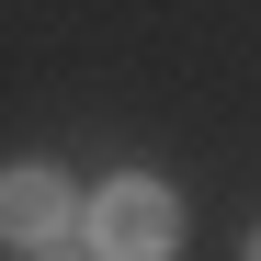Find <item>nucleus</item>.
Masks as SVG:
<instances>
[{
	"label": "nucleus",
	"instance_id": "nucleus-1",
	"mask_svg": "<svg viewBox=\"0 0 261 261\" xmlns=\"http://www.w3.org/2000/svg\"><path fill=\"white\" fill-rule=\"evenodd\" d=\"M80 261H170V239H182V193L148 182V170H114L102 193H80Z\"/></svg>",
	"mask_w": 261,
	"mask_h": 261
},
{
	"label": "nucleus",
	"instance_id": "nucleus-2",
	"mask_svg": "<svg viewBox=\"0 0 261 261\" xmlns=\"http://www.w3.org/2000/svg\"><path fill=\"white\" fill-rule=\"evenodd\" d=\"M68 227H80V193L57 182V170H0V239H12L23 261L34 250H68Z\"/></svg>",
	"mask_w": 261,
	"mask_h": 261
},
{
	"label": "nucleus",
	"instance_id": "nucleus-3",
	"mask_svg": "<svg viewBox=\"0 0 261 261\" xmlns=\"http://www.w3.org/2000/svg\"><path fill=\"white\" fill-rule=\"evenodd\" d=\"M34 261H80V250H34Z\"/></svg>",
	"mask_w": 261,
	"mask_h": 261
},
{
	"label": "nucleus",
	"instance_id": "nucleus-4",
	"mask_svg": "<svg viewBox=\"0 0 261 261\" xmlns=\"http://www.w3.org/2000/svg\"><path fill=\"white\" fill-rule=\"evenodd\" d=\"M239 261H261V227H250V250H239Z\"/></svg>",
	"mask_w": 261,
	"mask_h": 261
}]
</instances>
